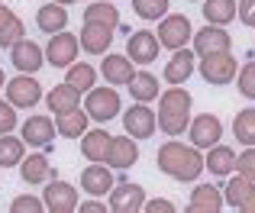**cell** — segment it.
<instances>
[{"instance_id": "cell-15", "label": "cell", "mask_w": 255, "mask_h": 213, "mask_svg": "<svg viewBox=\"0 0 255 213\" xmlns=\"http://www.w3.org/2000/svg\"><path fill=\"white\" fill-rule=\"evenodd\" d=\"M19 139L32 149H49L52 139H55V119L49 116H29L19 126Z\"/></svg>"}, {"instance_id": "cell-14", "label": "cell", "mask_w": 255, "mask_h": 213, "mask_svg": "<svg viewBox=\"0 0 255 213\" xmlns=\"http://www.w3.org/2000/svg\"><path fill=\"white\" fill-rule=\"evenodd\" d=\"M104 162L110 165L113 171H129L132 165L139 162V145H136V139L126 136V132H123V136H113Z\"/></svg>"}, {"instance_id": "cell-2", "label": "cell", "mask_w": 255, "mask_h": 213, "mask_svg": "<svg viewBox=\"0 0 255 213\" xmlns=\"http://www.w3.org/2000/svg\"><path fill=\"white\" fill-rule=\"evenodd\" d=\"M236 55H233L230 49L223 52H207V55H200V78H204L207 84H213V88H223V84L236 81Z\"/></svg>"}, {"instance_id": "cell-46", "label": "cell", "mask_w": 255, "mask_h": 213, "mask_svg": "<svg viewBox=\"0 0 255 213\" xmlns=\"http://www.w3.org/2000/svg\"><path fill=\"white\" fill-rule=\"evenodd\" d=\"M236 213H255V191H252V194H249V197L243 201V207H239Z\"/></svg>"}, {"instance_id": "cell-25", "label": "cell", "mask_w": 255, "mask_h": 213, "mask_svg": "<svg viewBox=\"0 0 255 213\" xmlns=\"http://www.w3.org/2000/svg\"><path fill=\"white\" fill-rule=\"evenodd\" d=\"M36 26L45 32V36L62 32L65 26H68V10H65L62 3H55V0H49V3H42L36 10Z\"/></svg>"}, {"instance_id": "cell-10", "label": "cell", "mask_w": 255, "mask_h": 213, "mask_svg": "<svg viewBox=\"0 0 255 213\" xmlns=\"http://www.w3.org/2000/svg\"><path fill=\"white\" fill-rule=\"evenodd\" d=\"M42 204L49 213H75L78 210V188L68 181H45V194Z\"/></svg>"}, {"instance_id": "cell-12", "label": "cell", "mask_w": 255, "mask_h": 213, "mask_svg": "<svg viewBox=\"0 0 255 213\" xmlns=\"http://www.w3.org/2000/svg\"><path fill=\"white\" fill-rule=\"evenodd\" d=\"M145 204V188L132 181H117L110 188V210L113 213H136Z\"/></svg>"}, {"instance_id": "cell-9", "label": "cell", "mask_w": 255, "mask_h": 213, "mask_svg": "<svg viewBox=\"0 0 255 213\" xmlns=\"http://www.w3.org/2000/svg\"><path fill=\"white\" fill-rule=\"evenodd\" d=\"M158 52H162V45H158V36L152 29H136L126 39V55H129L132 65H152L158 58Z\"/></svg>"}, {"instance_id": "cell-30", "label": "cell", "mask_w": 255, "mask_h": 213, "mask_svg": "<svg viewBox=\"0 0 255 213\" xmlns=\"http://www.w3.org/2000/svg\"><path fill=\"white\" fill-rule=\"evenodd\" d=\"M26 155V142L13 132H3L0 136V168H16Z\"/></svg>"}, {"instance_id": "cell-29", "label": "cell", "mask_w": 255, "mask_h": 213, "mask_svg": "<svg viewBox=\"0 0 255 213\" xmlns=\"http://www.w3.org/2000/svg\"><path fill=\"white\" fill-rule=\"evenodd\" d=\"M132 94V101L139 104H149V101H158V78L152 75V71H136L132 75V81L126 84Z\"/></svg>"}, {"instance_id": "cell-7", "label": "cell", "mask_w": 255, "mask_h": 213, "mask_svg": "<svg viewBox=\"0 0 255 213\" xmlns=\"http://www.w3.org/2000/svg\"><path fill=\"white\" fill-rule=\"evenodd\" d=\"M123 129H126V136H132L139 142V139H152L155 136V129H158V123H155V110H152L149 104H132L129 110L123 113Z\"/></svg>"}, {"instance_id": "cell-11", "label": "cell", "mask_w": 255, "mask_h": 213, "mask_svg": "<svg viewBox=\"0 0 255 213\" xmlns=\"http://www.w3.org/2000/svg\"><path fill=\"white\" fill-rule=\"evenodd\" d=\"M10 62H13V68L23 71V75H36V71L45 65V49L23 36L19 42L10 45Z\"/></svg>"}, {"instance_id": "cell-23", "label": "cell", "mask_w": 255, "mask_h": 213, "mask_svg": "<svg viewBox=\"0 0 255 213\" xmlns=\"http://www.w3.org/2000/svg\"><path fill=\"white\" fill-rule=\"evenodd\" d=\"M78 42H81V49L91 52V55H104L113 45V29H107V26H100V23H84Z\"/></svg>"}, {"instance_id": "cell-27", "label": "cell", "mask_w": 255, "mask_h": 213, "mask_svg": "<svg viewBox=\"0 0 255 213\" xmlns=\"http://www.w3.org/2000/svg\"><path fill=\"white\" fill-rule=\"evenodd\" d=\"M87 126H91V116L81 110V106H75V110L62 113V116H55V132L65 139H81L87 132Z\"/></svg>"}, {"instance_id": "cell-20", "label": "cell", "mask_w": 255, "mask_h": 213, "mask_svg": "<svg viewBox=\"0 0 255 213\" xmlns=\"http://www.w3.org/2000/svg\"><path fill=\"white\" fill-rule=\"evenodd\" d=\"M100 75L107 78V84L120 88V84H129L132 81V62L129 55H117V52H104V62H100Z\"/></svg>"}, {"instance_id": "cell-5", "label": "cell", "mask_w": 255, "mask_h": 213, "mask_svg": "<svg viewBox=\"0 0 255 213\" xmlns=\"http://www.w3.org/2000/svg\"><path fill=\"white\" fill-rule=\"evenodd\" d=\"M78 52H81V42H78L75 32H68V29L52 32L49 45H45V62L52 68H68L71 62H78Z\"/></svg>"}, {"instance_id": "cell-26", "label": "cell", "mask_w": 255, "mask_h": 213, "mask_svg": "<svg viewBox=\"0 0 255 213\" xmlns=\"http://www.w3.org/2000/svg\"><path fill=\"white\" fill-rule=\"evenodd\" d=\"M45 104H49L52 116H62V113L81 106V91H75L71 84H55V88L45 94Z\"/></svg>"}, {"instance_id": "cell-50", "label": "cell", "mask_w": 255, "mask_h": 213, "mask_svg": "<svg viewBox=\"0 0 255 213\" xmlns=\"http://www.w3.org/2000/svg\"><path fill=\"white\" fill-rule=\"evenodd\" d=\"M84 3H87V0H84Z\"/></svg>"}, {"instance_id": "cell-19", "label": "cell", "mask_w": 255, "mask_h": 213, "mask_svg": "<svg viewBox=\"0 0 255 213\" xmlns=\"http://www.w3.org/2000/svg\"><path fill=\"white\" fill-rule=\"evenodd\" d=\"M220 210H223V191L217 184H197L184 207V213H220Z\"/></svg>"}, {"instance_id": "cell-24", "label": "cell", "mask_w": 255, "mask_h": 213, "mask_svg": "<svg viewBox=\"0 0 255 213\" xmlns=\"http://www.w3.org/2000/svg\"><path fill=\"white\" fill-rule=\"evenodd\" d=\"M110 132L100 129V126H87V132L81 136V155L87 162H104L107 149H110Z\"/></svg>"}, {"instance_id": "cell-13", "label": "cell", "mask_w": 255, "mask_h": 213, "mask_svg": "<svg viewBox=\"0 0 255 213\" xmlns=\"http://www.w3.org/2000/svg\"><path fill=\"white\" fill-rule=\"evenodd\" d=\"M117 184V175L107 162H91L87 168L81 171V191L91 197H104L110 194V188Z\"/></svg>"}, {"instance_id": "cell-32", "label": "cell", "mask_w": 255, "mask_h": 213, "mask_svg": "<svg viewBox=\"0 0 255 213\" xmlns=\"http://www.w3.org/2000/svg\"><path fill=\"white\" fill-rule=\"evenodd\" d=\"M252 191H255V181H249L246 175L230 178V181H226V188H223V204H230L233 210H239V207H243V201L252 194Z\"/></svg>"}, {"instance_id": "cell-6", "label": "cell", "mask_w": 255, "mask_h": 213, "mask_svg": "<svg viewBox=\"0 0 255 213\" xmlns=\"http://www.w3.org/2000/svg\"><path fill=\"white\" fill-rule=\"evenodd\" d=\"M6 101L16 106V110H32V106L42 101V84L32 75H23V71H19L16 78L6 81Z\"/></svg>"}, {"instance_id": "cell-31", "label": "cell", "mask_w": 255, "mask_h": 213, "mask_svg": "<svg viewBox=\"0 0 255 213\" xmlns=\"http://www.w3.org/2000/svg\"><path fill=\"white\" fill-rule=\"evenodd\" d=\"M204 19L213 26H230L236 19V0H204Z\"/></svg>"}, {"instance_id": "cell-33", "label": "cell", "mask_w": 255, "mask_h": 213, "mask_svg": "<svg viewBox=\"0 0 255 213\" xmlns=\"http://www.w3.org/2000/svg\"><path fill=\"white\" fill-rule=\"evenodd\" d=\"M233 136L243 145H255V106H246L233 116Z\"/></svg>"}, {"instance_id": "cell-39", "label": "cell", "mask_w": 255, "mask_h": 213, "mask_svg": "<svg viewBox=\"0 0 255 213\" xmlns=\"http://www.w3.org/2000/svg\"><path fill=\"white\" fill-rule=\"evenodd\" d=\"M42 210H45V204L32 194H19V197H13V204H10V213H42Z\"/></svg>"}, {"instance_id": "cell-35", "label": "cell", "mask_w": 255, "mask_h": 213, "mask_svg": "<svg viewBox=\"0 0 255 213\" xmlns=\"http://www.w3.org/2000/svg\"><path fill=\"white\" fill-rule=\"evenodd\" d=\"M132 10L139 19L145 23H158V19L168 13V0H132Z\"/></svg>"}, {"instance_id": "cell-1", "label": "cell", "mask_w": 255, "mask_h": 213, "mask_svg": "<svg viewBox=\"0 0 255 213\" xmlns=\"http://www.w3.org/2000/svg\"><path fill=\"white\" fill-rule=\"evenodd\" d=\"M155 165L162 175H168L171 181H197L204 175V155H200L197 145H184L178 139H168L162 149L155 152Z\"/></svg>"}, {"instance_id": "cell-3", "label": "cell", "mask_w": 255, "mask_h": 213, "mask_svg": "<svg viewBox=\"0 0 255 213\" xmlns=\"http://www.w3.org/2000/svg\"><path fill=\"white\" fill-rule=\"evenodd\" d=\"M120 110H123V101H120L117 88H97L94 84L91 91H87V101H84V113L94 119V123H110L113 116H120Z\"/></svg>"}, {"instance_id": "cell-17", "label": "cell", "mask_w": 255, "mask_h": 213, "mask_svg": "<svg viewBox=\"0 0 255 213\" xmlns=\"http://www.w3.org/2000/svg\"><path fill=\"white\" fill-rule=\"evenodd\" d=\"M191 42H194V55H207V52H223V49H230L233 39H230V32H226V26L207 23L204 29H197L191 36Z\"/></svg>"}, {"instance_id": "cell-38", "label": "cell", "mask_w": 255, "mask_h": 213, "mask_svg": "<svg viewBox=\"0 0 255 213\" xmlns=\"http://www.w3.org/2000/svg\"><path fill=\"white\" fill-rule=\"evenodd\" d=\"M26 36V26H23V19H10V23L3 26V29H0V49H10L13 42H19V39Z\"/></svg>"}, {"instance_id": "cell-47", "label": "cell", "mask_w": 255, "mask_h": 213, "mask_svg": "<svg viewBox=\"0 0 255 213\" xmlns=\"http://www.w3.org/2000/svg\"><path fill=\"white\" fill-rule=\"evenodd\" d=\"M55 3H62V6H68V3H75V0H55Z\"/></svg>"}, {"instance_id": "cell-18", "label": "cell", "mask_w": 255, "mask_h": 213, "mask_svg": "<svg viewBox=\"0 0 255 213\" xmlns=\"http://www.w3.org/2000/svg\"><path fill=\"white\" fill-rule=\"evenodd\" d=\"M194 65H197V55H194V49H174L171 52V58H168V65H165V71H162V78L171 84V88H178V84H184L187 78L194 75Z\"/></svg>"}, {"instance_id": "cell-28", "label": "cell", "mask_w": 255, "mask_h": 213, "mask_svg": "<svg viewBox=\"0 0 255 213\" xmlns=\"http://www.w3.org/2000/svg\"><path fill=\"white\" fill-rule=\"evenodd\" d=\"M84 23H100V26H107V29H117L120 26L117 3H113V0H87Z\"/></svg>"}, {"instance_id": "cell-44", "label": "cell", "mask_w": 255, "mask_h": 213, "mask_svg": "<svg viewBox=\"0 0 255 213\" xmlns=\"http://www.w3.org/2000/svg\"><path fill=\"white\" fill-rule=\"evenodd\" d=\"M78 210L81 213H107L110 207H107V204H97V201H84V204H78Z\"/></svg>"}, {"instance_id": "cell-48", "label": "cell", "mask_w": 255, "mask_h": 213, "mask_svg": "<svg viewBox=\"0 0 255 213\" xmlns=\"http://www.w3.org/2000/svg\"><path fill=\"white\" fill-rule=\"evenodd\" d=\"M3 81H6V78H3V68H0V88H3Z\"/></svg>"}, {"instance_id": "cell-45", "label": "cell", "mask_w": 255, "mask_h": 213, "mask_svg": "<svg viewBox=\"0 0 255 213\" xmlns=\"http://www.w3.org/2000/svg\"><path fill=\"white\" fill-rule=\"evenodd\" d=\"M10 19H16V13H13V10H10L6 3H0V29H3V26L10 23Z\"/></svg>"}, {"instance_id": "cell-22", "label": "cell", "mask_w": 255, "mask_h": 213, "mask_svg": "<svg viewBox=\"0 0 255 213\" xmlns=\"http://www.w3.org/2000/svg\"><path fill=\"white\" fill-rule=\"evenodd\" d=\"M191 106H194V97L181 84L158 94V116H191Z\"/></svg>"}, {"instance_id": "cell-16", "label": "cell", "mask_w": 255, "mask_h": 213, "mask_svg": "<svg viewBox=\"0 0 255 213\" xmlns=\"http://www.w3.org/2000/svg\"><path fill=\"white\" fill-rule=\"evenodd\" d=\"M16 168H19V178L26 184H45L49 178H58L52 162H49V152H29V155H23V162Z\"/></svg>"}, {"instance_id": "cell-37", "label": "cell", "mask_w": 255, "mask_h": 213, "mask_svg": "<svg viewBox=\"0 0 255 213\" xmlns=\"http://www.w3.org/2000/svg\"><path fill=\"white\" fill-rule=\"evenodd\" d=\"M155 123H158V129H162L165 136L178 139V136H184V129H187V123H191V116H155Z\"/></svg>"}, {"instance_id": "cell-49", "label": "cell", "mask_w": 255, "mask_h": 213, "mask_svg": "<svg viewBox=\"0 0 255 213\" xmlns=\"http://www.w3.org/2000/svg\"><path fill=\"white\" fill-rule=\"evenodd\" d=\"M0 3H3V0H0Z\"/></svg>"}, {"instance_id": "cell-42", "label": "cell", "mask_w": 255, "mask_h": 213, "mask_svg": "<svg viewBox=\"0 0 255 213\" xmlns=\"http://www.w3.org/2000/svg\"><path fill=\"white\" fill-rule=\"evenodd\" d=\"M236 16L243 26H252L255 29V0H239L236 3Z\"/></svg>"}, {"instance_id": "cell-36", "label": "cell", "mask_w": 255, "mask_h": 213, "mask_svg": "<svg viewBox=\"0 0 255 213\" xmlns=\"http://www.w3.org/2000/svg\"><path fill=\"white\" fill-rule=\"evenodd\" d=\"M236 88H239V94H243L246 101H255V58L246 62L243 68L236 71Z\"/></svg>"}, {"instance_id": "cell-8", "label": "cell", "mask_w": 255, "mask_h": 213, "mask_svg": "<svg viewBox=\"0 0 255 213\" xmlns=\"http://www.w3.org/2000/svg\"><path fill=\"white\" fill-rule=\"evenodd\" d=\"M187 136H191V145H197V149H210V145H217L220 139H223V123H220V116H213V113H200V116H194L191 123H187Z\"/></svg>"}, {"instance_id": "cell-34", "label": "cell", "mask_w": 255, "mask_h": 213, "mask_svg": "<svg viewBox=\"0 0 255 213\" xmlns=\"http://www.w3.org/2000/svg\"><path fill=\"white\" fill-rule=\"evenodd\" d=\"M65 84H71L75 91L87 94V91L97 84V71H94L91 65H78V62H71V65H68V75H65Z\"/></svg>"}, {"instance_id": "cell-43", "label": "cell", "mask_w": 255, "mask_h": 213, "mask_svg": "<svg viewBox=\"0 0 255 213\" xmlns=\"http://www.w3.org/2000/svg\"><path fill=\"white\" fill-rule=\"evenodd\" d=\"M142 210H145V213H174V204L165 201V197H155V201H145Z\"/></svg>"}, {"instance_id": "cell-40", "label": "cell", "mask_w": 255, "mask_h": 213, "mask_svg": "<svg viewBox=\"0 0 255 213\" xmlns=\"http://www.w3.org/2000/svg\"><path fill=\"white\" fill-rule=\"evenodd\" d=\"M236 171L246 175L249 181H255V145H246V152L236 155Z\"/></svg>"}, {"instance_id": "cell-21", "label": "cell", "mask_w": 255, "mask_h": 213, "mask_svg": "<svg viewBox=\"0 0 255 213\" xmlns=\"http://www.w3.org/2000/svg\"><path fill=\"white\" fill-rule=\"evenodd\" d=\"M204 168L210 171L213 178H230L233 171H236V149H230V145H210L204 155Z\"/></svg>"}, {"instance_id": "cell-4", "label": "cell", "mask_w": 255, "mask_h": 213, "mask_svg": "<svg viewBox=\"0 0 255 213\" xmlns=\"http://www.w3.org/2000/svg\"><path fill=\"white\" fill-rule=\"evenodd\" d=\"M194 29H191V19L184 16V13H165L162 19H158V45L162 49H184L187 42H191Z\"/></svg>"}, {"instance_id": "cell-41", "label": "cell", "mask_w": 255, "mask_h": 213, "mask_svg": "<svg viewBox=\"0 0 255 213\" xmlns=\"http://www.w3.org/2000/svg\"><path fill=\"white\" fill-rule=\"evenodd\" d=\"M16 106H13L10 101H0V136L3 132H13L16 129Z\"/></svg>"}]
</instances>
